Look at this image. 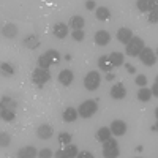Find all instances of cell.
I'll use <instances>...</instances> for the list:
<instances>
[{"label":"cell","instance_id":"4316f807","mask_svg":"<svg viewBox=\"0 0 158 158\" xmlns=\"http://www.w3.org/2000/svg\"><path fill=\"white\" fill-rule=\"evenodd\" d=\"M0 117L5 122H13L16 118V111H8V109H0Z\"/></svg>","mask_w":158,"mask_h":158},{"label":"cell","instance_id":"ab89813d","mask_svg":"<svg viewBox=\"0 0 158 158\" xmlns=\"http://www.w3.org/2000/svg\"><path fill=\"white\" fill-rule=\"evenodd\" d=\"M112 76H114V74H111V71H109V74L106 76V79H108V81H111V79H112Z\"/></svg>","mask_w":158,"mask_h":158},{"label":"cell","instance_id":"7402d4cb","mask_svg":"<svg viewBox=\"0 0 158 158\" xmlns=\"http://www.w3.org/2000/svg\"><path fill=\"white\" fill-rule=\"evenodd\" d=\"M85 25V21L82 16H73L68 22V27H71L73 30H79V29H82Z\"/></svg>","mask_w":158,"mask_h":158},{"label":"cell","instance_id":"52a82bcc","mask_svg":"<svg viewBox=\"0 0 158 158\" xmlns=\"http://www.w3.org/2000/svg\"><path fill=\"white\" fill-rule=\"evenodd\" d=\"M111 97L114 98V100H123L125 97H127V89H125V85L122 84V82H117V84H114L112 85V89H111Z\"/></svg>","mask_w":158,"mask_h":158},{"label":"cell","instance_id":"83f0119b","mask_svg":"<svg viewBox=\"0 0 158 158\" xmlns=\"http://www.w3.org/2000/svg\"><path fill=\"white\" fill-rule=\"evenodd\" d=\"M0 73H2L3 76H13L15 74V68H13L10 63L3 62V63H0Z\"/></svg>","mask_w":158,"mask_h":158},{"label":"cell","instance_id":"6da1fadb","mask_svg":"<svg viewBox=\"0 0 158 158\" xmlns=\"http://www.w3.org/2000/svg\"><path fill=\"white\" fill-rule=\"evenodd\" d=\"M127 46V56H130V57H136V56H139V52L142 51V48L146 46L144 44V40L142 38H139V36H131L130 38V41L125 44Z\"/></svg>","mask_w":158,"mask_h":158},{"label":"cell","instance_id":"ffe728a7","mask_svg":"<svg viewBox=\"0 0 158 158\" xmlns=\"http://www.w3.org/2000/svg\"><path fill=\"white\" fill-rule=\"evenodd\" d=\"M98 67H100L103 71L109 73V71H112L114 65L111 63V60H109V56H101V57L98 59Z\"/></svg>","mask_w":158,"mask_h":158},{"label":"cell","instance_id":"9a60e30c","mask_svg":"<svg viewBox=\"0 0 158 158\" xmlns=\"http://www.w3.org/2000/svg\"><path fill=\"white\" fill-rule=\"evenodd\" d=\"M18 101L13 100L11 97H3L0 100V109H8V111H16Z\"/></svg>","mask_w":158,"mask_h":158},{"label":"cell","instance_id":"9c48e42d","mask_svg":"<svg viewBox=\"0 0 158 158\" xmlns=\"http://www.w3.org/2000/svg\"><path fill=\"white\" fill-rule=\"evenodd\" d=\"M109 130L111 133H114V136H123L127 133V123L123 120H114Z\"/></svg>","mask_w":158,"mask_h":158},{"label":"cell","instance_id":"f35d334b","mask_svg":"<svg viewBox=\"0 0 158 158\" xmlns=\"http://www.w3.org/2000/svg\"><path fill=\"white\" fill-rule=\"evenodd\" d=\"M150 94H152L153 97H156V95H158V84H156V82H153V85H152V90H150Z\"/></svg>","mask_w":158,"mask_h":158},{"label":"cell","instance_id":"cb8c5ba5","mask_svg":"<svg viewBox=\"0 0 158 158\" xmlns=\"http://www.w3.org/2000/svg\"><path fill=\"white\" fill-rule=\"evenodd\" d=\"M109 60H111V63L114 65V67H122L125 59H123L122 52H112V54L109 56Z\"/></svg>","mask_w":158,"mask_h":158},{"label":"cell","instance_id":"8d00e7d4","mask_svg":"<svg viewBox=\"0 0 158 158\" xmlns=\"http://www.w3.org/2000/svg\"><path fill=\"white\" fill-rule=\"evenodd\" d=\"M76 156H79V158H92V156H94V153L89 152V150H85V152H81V153L77 152V155H76Z\"/></svg>","mask_w":158,"mask_h":158},{"label":"cell","instance_id":"7c38bea8","mask_svg":"<svg viewBox=\"0 0 158 158\" xmlns=\"http://www.w3.org/2000/svg\"><path fill=\"white\" fill-rule=\"evenodd\" d=\"M109 41H111V35L106 30H98L95 33V43L98 46H106Z\"/></svg>","mask_w":158,"mask_h":158},{"label":"cell","instance_id":"74e56055","mask_svg":"<svg viewBox=\"0 0 158 158\" xmlns=\"http://www.w3.org/2000/svg\"><path fill=\"white\" fill-rule=\"evenodd\" d=\"M85 8L87 10H95V2H94V0H87V2H85Z\"/></svg>","mask_w":158,"mask_h":158},{"label":"cell","instance_id":"8992f818","mask_svg":"<svg viewBox=\"0 0 158 158\" xmlns=\"http://www.w3.org/2000/svg\"><path fill=\"white\" fill-rule=\"evenodd\" d=\"M139 59L144 65H147V67H153V65L156 63V56H155V51L152 48L144 46L142 51L139 52Z\"/></svg>","mask_w":158,"mask_h":158},{"label":"cell","instance_id":"5b68a950","mask_svg":"<svg viewBox=\"0 0 158 158\" xmlns=\"http://www.w3.org/2000/svg\"><path fill=\"white\" fill-rule=\"evenodd\" d=\"M100 82H101V76L98 71H90L84 77V87L87 90H97L100 87Z\"/></svg>","mask_w":158,"mask_h":158},{"label":"cell","instance_id":"d6986e66","mask_svg":"<svg viewBox=\"0 0 158 158\" xmlns=\"http://www.w3.org/2000/svg\"><path fill=\"white\" fill-rule=\"evenodd\" d=\"M77 117H79V114H77V111L74 108H67V109L63 111V114H62V118H63L65 122H68V123L74 122Z\"/></svg>","mask_w":158,"mask_h":158},{"label":"cell","instance_id":"8fae6325","mask_svg":"<svg viewBox=\"0 0 158 158\" xmlns=\"http://www.w3.org/2000/svg\"><path fill=\"white\" fill-rule=\"evenodd\" d=\"M76 155H77V147L73 146L71 142L67 144V147H65L63 150H60V152L57 153L59 158H73V156H76Z\"/></svg>","mask_w":158,"mask_h":158},{"label":"cell","instance_id":"e0dca14e","mask_svg":"<svg viewBox=\"0 0 158 158\" xmlns=\"http://www.w3.org/2000/svg\"><path fill=\"white\" fill-rule=\"evenodd\" d=\"M131 36H133V32H131L128 27H122V29L117 30V40H118L120 43H123V44H127V43L130 41Z\"/></svg>","mask_w":158,"mask_h":158},{"label":"cell","instance_id":"f1b7e54d","mask_svg":"<svg viewBox=\"0 0 158 158\" xmlns=\"http://www.w3.org/2000/svg\"><path fill=\"white\" fill-rule=\"evenodd\" d=\"M150 98H152V94H150L149 89H139V92H138V100H139V101L146 103V101H149Z\"/></svg>","mask_w":158,"mask_h":158},{"label":"cell","instance_id":"44dd1931","mask_svg":"<svg viewBox=\"0 0 158 158\" xmlns=\"http://www.w3.org/2000/svg\"><path fill=\"white\" fill-rule=\"evenodd\" d=\"M95 16L98 21H108V19H111V11L106 6H98V8H95Z\"/></svg>","mask_w":158,"mask_h":158},{"label":"cell","instance_id":"4dcf8cb0","mask_svg":"<svg viewBox=\"0 0 158 158\" xmlns=\"http://www.w3.org/2000/svg\"><path fill=\"white\" fill-rule=\"evenodd\" d=\"M11 142V136L8 133H0V147H8Z\"/></svg>","mask_w":158,"mask_h":158},{"label":"cell","instance_id":"e575fe53","mask_svg":"<svg viewBox=\"0 0 158 158\" xmlns=\"http://www.w3.org/2000/svg\"><path fill=\"white\" fill-rule=\"evenodd\" d=\"M38 156H41V158H51L52 156V150L51 149H43V150L38 152Z\"/></svg>","mask_w":158,"mask_h":158},{"label":"cell","instance_id":"484cf974","mask_svg":"<svg viewBox=\"0 0 158 158\" xmlns=\"http://www.w3.org/2000/svg\"><path fill=\"white\" fill-rule=\"evenodd\" d=\"M51 65H52V62H51V57L48 56V52L38 57V67L40 68H49Z\"/></svg>","mask_w":158,"mask_h":158},{"label":"cell","instance_id":"7a4b0ae2","mask_svg":"<svg viewBox=\"0 0 158 158\" xmlns=\"http://www.w3.org/2000/svg\"><path fill=\"white\" fill-rule=\"evenodd\" d=\"M98 109V104L95 100H87L84 103H81V106H79L77 109V114L79 117H84V118H90L92 115H94Z\"/></svg>","mask_w":158,"mask_h":158},{"label":"cell","instance_id":"ac0fdd59","mask_svg":"<svg viewBox=\"0 0 158 158\" xmlns=\"http://www.w3.org/2000/svg\"><path fill=\"white\" fill-rule=\"evenodd\" d=\"M22 43L27 49H36L40 46V38H38V35H29V36L24 38Z\"/></svg>","mask_w":158,"mask_h":158},{"label":"cell","instance_id":"d6a6232c","mask_svg":"<svg viewBox=\"0 0 158 158\" xmlns=\"http://www.w3.org/2000/svg\"><path fill=\"white\" fill-rule=\"evenodd\" d=\"M59 142L60 144H70L71 142V135L70 133H60L59 135Z\"/></svg>","mask_w":158,"mask_h":158},{"label":"cell","instance_id":"2e32d148","mask_svg":"<svg viewBox=\"0 0 158 158\" xmlns=\"http://www.w3.org/2000/svg\"><path fill=\"white\" fill-rule=\"evenodd\" d=\"M18 156L19 158H33V156H38V150L33 146H27V147H22L18 150Z\"/></svg>","mask_w":158,"mask_h":158},{"label":"cell","instance_id":"5bb4252c","mask_svg":"<svg viewBox=\"0 0 158 158\" xmlns=\"http://www.w3.org/2000/svg\"><path fill=\"white\" fill-rule=\"evenodd\" d=\"M136 6H138L141 11L147 13V11H152V10L156 8V0H138Z\"/></svg>","mask_w":158,"mask_h":158},{"label":"cell","instance_id":"30bf717a","mask_svg":"<svg viewBox=\"0 0 158 158\" xmlns=\"http://www.w3.org/2000/svg\"><path fill=\"white\" fill-rule=\"evenodd\" d=\"M52 33H54L56 38L59 40H63L65 36L68 35V24H63V22H57L52 29Z\"/></svg>","mask_w":158,"mask_h":158},{"label":"cell","instance_id":"277c9868","mask_svg":"<svg viewBox=\"0 0 158 158\" xmlns=\"http://www.w3.org/2000/svg\"><path fill=\"white\" fill-rule=\"evenodd\" d=\"M103 156H106V158L118 156V144L115 139L109 138L103 142Z\"/></svg>","mask_w":158,"mask_h":158},{"label":"cell","instance_id":"1f68e13d","mask_svg":"<svg viewBox=\"0 0 158 158\" xmlns=\"http://www.w3.org/2000/svg\"><path fill=\"white\" fill-rule=\"evenodd\" d=\"M71 36L76 40V41H82V40L85 38V33H84V30H82V29H79V30H73Z\"/></svg>","mask_w":158,"mask_h":158},{"label":"cell","instance_id":"3957f363","mask_svg":"<svg viewBox=\"0 0 158 158\" xmlns=\"http://www.w3.org/2000/svg\"><path fill=\"white\" fill-rule=\"evenodd\" d=\"M51 79V73L49 68H35V71L32 73V81L38 85V87H43V84H46Z\"/></svg>","mask_w":158,"mask_h":158},{"label":"cell","instance_id":"836d02e7","mask_svg":"<svg viewBox=\"0 0 158 158\" xmlns=\"http://www.w3.org/2000/svg\"><path fill=\"white\" fill-rule=\"evenodd\" d=\"M135 82L138 84V85H141V87H144L147 84V77L144 76V74H138L136 77H135Z\"/></svg>","mask_w":158,"mask_h":158},{"label":"cell","instance_id":"d4e9b609","mask_svg":"<svg viewBox=\"0 0 158 158\" xmlns=\"http://www.w3.org/2000/svg\"><path fill=\"white\" fill-rule=\"evenodd\" d=\"M111 130L109 128H106V127H101L98 131H97V139L100 141V142H104L106 139H109L111 138Z\"/></svg>","mask_w":158,"mask_h":158},{"label":"cell","instance_id":"ba28073f","mask_svg":"<svg viewBox=\"0 0 158 158\" xmlns=\"http://www.w3.org/2000/svg\"><path fill=\"white\" fill-rule=\"evenodd\" d=\"M52 135H54V128H52L51 125H48V123L38 127V130H36V136H38L40 139H43V141L51 139Z\"/></svg>","mask_w":158,"mask_h":158},{"label":"cell","instance_id":"f546056e","mask_svg":"<svg viewBox=\"0 0 158 158\" xmlns=\"http://www.w3.org/2000/svg\"><path fill=\"white\" fill-rule=\"evenodd\" d=\"M48 56L51 57V62H52V65H57L59 62H60V54H59V52L57 51H54V49H49L48 51Z\"/></svg>","mask_w":158,"mask_h":158},{"label":"cell","instance_id":"603a6c76","mask_svg":"<svg viewBox=\"0 0 158 158\" xmlns=\"http://www.w3.org/2000/svg\"><path fill=\"white\" fill-rule=\"evenodd\" d=\"M2 35L5 38H15L18 35V27L15 24H6V25H3V29H2Z\"/></svg>","mask_w":158,"mask_h":158},{"label":"cell","instance_id":"d590c367","mask_svg":"<svg viewBox=\"0 0 158 158\" xmlns=\"http://www.w3.org/2000/svg\"><path fill=\"white\" fill-rule=\"evenodd\" d=\"M149 21H150L152 24H156V21H158V15H156V8L150 11V15H149Z\"/></svg>","mask_w":158,"mask_h":158},{"label":"cell","instance_id":"4fadbf2b","mask_svg":"<svg viewBox=\"0 0 158 158\" xmlns=\"http://www.w3.org/2000/svg\"><path fill=\"white\" fill-rule=\"evenodd\" d=\"M73 79H74V76H73V71L71 70H63L59 74V82L62 85H65V87H68L73 82Z\"/></svg>","mask_w":158,"mask_h":158}]
</instances>
